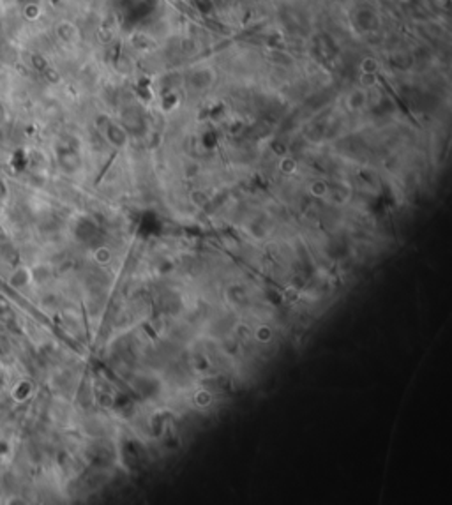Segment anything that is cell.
<instances>
[{"label": "cell", "mask_w": 452, "mask_h": 505, "mask_svg": "<svg viewBox=\"0 0 452 505\" xmlns=\"http://www.w3.org/2000/svg\"><path fill=\"white\" fill-rule=\"evenodd\" d=\"M37 15H39V7H37L35 4H29L27 7H25V16H27V18L32 19V18H35Z\"/></svg>", "instance_id": "1"}]
</instances>
